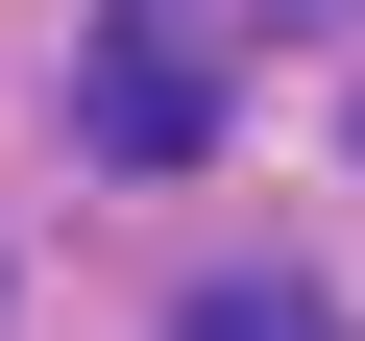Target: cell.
Returning <instances> with one entry per match:
<instances>
[{"mask_svg":"<svg viewBox=\"0 0 365 341\" xmlns=\"http://www.w3.org/2000/svg\"><path fill=\"white\" fill-rule=\"evenodd\" d=\"M244 25H365V0H244Z\"/></svg>","mask_w":365,"mask_h":341,"instance_id":"3","label":"cell"},{"mask_svg":"<svg viewBox=\"0 0 365 341\" xmlns=\"http://www.w3.org/2000/svg\"><path fill=\"white\" fill-rule=\"evenodd\" d=\"M73 122H98L122 170H195V146H220V49H195V0H122V25L73 49Z\"/></svg>","mask_w":365,"mask_h":341,"instance_id":"1","label":"cell"},{"mask_svg":"<svg viewBox=\"0 0 365 341\" xmlns=\"http://www.w3.org/2000/svg\"><path fill=\"white\" fill-rule=\"evenodd\" d=\"M170 341H341V317H317V292H195Z\"/></svg>","mask_w":365,"mask_h":341,"instance_id":"2","label":"cell"}]
</instances>
